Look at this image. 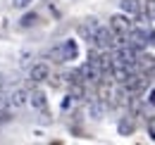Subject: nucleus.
I'll list each match as a JSON object with an SVG mask.
<instances>
[{
  "label": "nucleus",
  "instance_id": "f257e3e1",
  "mask_svg": "<svg viewBox=\"0 0 155 145\" xmlns=\"http://www.w3.org/2000/svg\"><path fill=\"white\" fill-rule=\"evenodd\" d=\"M124 40H127V45H131L134 50H143L146 45H148V34L143 31V29H129L127 34H124Z\"/></svg>",
  "mask_w": 155,
  "mask_h": 145
},
{
  "label": "nucleus",
  "instance_id": "f03ea898",
  "mask_svg": "<svg viewBox=\"0 0 155 145\" xmlns=\"http://www.w3.org/2000/svg\"><path fill=\"white\" fill-rule=\"evenodd\" d=\"M5 95H7L10 109H21L29 102V93L24 91V88H10V91H5Z\"/></svg>",
  "mask_w": 155,
  "mask_h": 145
},
{
  "label": "nucleus",
  "instance_id": "7ed1b4c3",
  "mask_svg": "<svg viewBox=\"0 0 155 145\" xmlns=\"http://www.w3.org/2000/svg\"><path fill=\"white\" fill-rule=\"evenodd\" d=\"M79 74H81L84 83H98V81H103V72L98 69L93 62H86V64L79 69Z\"/></svg>",
  "mask_w": 155,
  "mask_h": 145
},
{
  "label": "nucleus",
  "instance_id": "20e7f679",
  "mask_svg": "<svg viewBox=\"0 0 155 145\" xmlns=\"http://www.w3.org/2000/svg\"><path fill=\"white\" fill-rule=\"evenodd\" d=\"M110 29L115 34H119V36H124L131 29V21H129V17H124V14H115V17L110 19Z\"/></svg>",
  "mask_w": 155,
  "mask_h": 145
},
{
  "label": "nucleus",
  "instance_id": "39448f33",
  "mask_svg": "<svg viewBox=\"0 0 155 145\" xmlns=\"http://www.w3.org/2000/svg\"><path fill=\"white\" fill-rule=\"evenodd\" d=\"M98 26H100V24H98L96 19H86V21L79 26V34L84 36V40H88V43L93 45V36H96V29H98Z\"/></svg>",
  "mask_w": 155,
  "mask_h": 145
},
{
  "label": "nucleus",
  "instance_id": "423d86ee",
  "mask_svg": "<svg viewBox=\"0 0 155 145\" xmlns=\"http://www.w3.org/2000/svg\"><path fill=\"white\" fill-rule=\"evenodd\" d=\"M48 76H50V69H48V64H43V62H41V64H34V67L29 69V79H31L34 83L45 81Z\"/></svg>",
  "mask_w": 155,
  "mask_h": 145
},
{
  "label": "nucleus",
  "instance_id": "0eeeda50",
  "mask_svg": "<svg viewBox=\"0 0 155 145\" xmlns=\"http://www.w3.org/2000/svg\"><path fill=\"white\" fill-rule=\"evenodd\" d=\"M105 109H107V102H105L103 98H100V100H98V98H93V100L88 102V114H91L93 119H100V117L105 114Z\"/></svg>",
  "mask_w": 155,
  "mask_h": 145
},
{
  "label": "nucleus",
  "instance_id": "6e6552de",
  "mask_svg": "<svg viewBox=\"0 0 155 145\" xmlns=\"http://www.w3.org/2000/svg\"><path fill=\"white\" fill-rule=\"evenodd\" d=\"M153 67H155L153 55H136V64H134L136 72H148V69H153Z\"/></svg>",
  "mask_w": 155,
  "mask_h": 145
},
{
  "label": "nucleus",
  "instance_id": "1a4fd4ad",
  "mask_svg": "<svg viewBox=\"0 0 155 145\" xmlns=\"http://www.w3.org/2000/svg\"><path fill=\"white\" fill-rule=\"evenodd\" d=\"M62 45V57H64V62L67 60H77V55H79V45H77V40H64V43H60Z\"/></svg>",
  "mask_w": 155,
  "mask_h": 145
},
{
  "label": "nucleus",
  "instance_id": "9d476101",
  "mask_svg": "<svg viewBox=\"0 0 155 145\" xmlns=\"http://www.w3.org/2000/svg\"><path fill=\"white\" fill-rule=\"evenodd\" d=\"M119 7H122L124 14H131V17H136V14L141 12V2H138V0H122Z\"/></svg>",
  "mask_w": 155,
  "mask_h": 145
},
{
  "label": "nucleus",
  "instance_id": "9b49d317",
  "mask_svg": "<svg viewBox=\"0 0 155 145\" xmlns=\"http://www.w3.org/2000/svg\"><path fill=\"white\" fill-rule=\"evenodd\" d=\"M29 102H31V107L34 109H45V93L43 91H34V93H29Z\"/></svg>",
  "mask_w": 155,
  "mask_h": 145
},
{
  "label": "nucleus",
  "instance_id": "f8f14e48",
  "mask_svg": "<svg viewBox=\"0 0 155 145\" xmlns=\"http://www.w3.org/2000/svg\"><path fill=\"white\" fill-rule=\"evenodd\" d=\"M15 81H17V76H12V74H0V93L10 91V88L15 86Z\"/></svg>",
  "mask_w": 155,
  "mask_h": 145
},
{
  "label": "nucleus",
  "instance_id": "ddd939ff",
  "mask_svg": "<svg viewBox=\"0 0 155 145\" xmlns=\"http://www.w3.org/2000/svg\"><path fill=\"white\" fill-rule=\"evenodd\" d=\"M131 131H134V121H131L129 117H124V119L119 121V133H122V136H129Z\"/></svg>",
  "mask_w": 155,
  "mask_h": 145
},
{
  "label": "nucleus",
  "instance_id": "4468645a",
  "mask_svg": "<svg viewBox=\"0 0 155 145\" xmlns=\"http://www.w3.org/2000/svg\"><path fill=\"white\" fill-rule=\"evenodd\" d=\"M48 57H50L53 62H64V57H62V45L50 48V50H48Z\"/></svg>",
  "mask_w": 155,
  "mask_h": 145
},
{
  "label": "nucleus",
  "instance_id": "2eb2a0df",
  "mask_svg": "<svg viewBox=\"0 0 155 145\" xmlns=\"http://www.w3.org/2000/svg\"><path fill=\"white\" fill-rule=\"evenodd\" d=\"M143 12H146V19H155V0L143 2Z\"/></svg>",
  "mask_w": 155,
  "mask_h": 145
},
{
  "label": "nucleus",
  "instance_id": "dca6fc26",
  "mask_svg": "<svg viewBox=\"0 0 155 145\" xmlns=\"http://www.w3.org/2000/svg\"><path fill=\"white\" fill-rule=\"evenodd\" d=\"M10 112V102H7V95L5 93H0V117L5 119V114Z\"/></svg>",
  "mask_w": 155,
  "mask_h": 145
},
{
  "label": "nucleus",
  "instance_id": "f3484780",
  "mask_svg": "<svg viewBox=\"0 0 155 145\" xmlns=\"http://www.w3.org/2000/svg\"><path fill=\"white\" fill-rule=\"evenodd\" d=\"M34 21H36V14H26V17L21 19V26H31Z\"/></svg>",
  "mask_w": 155,
  "mask_h": 145
},
{
  "label": "nucleus",
  "instance_id": "a211bd4d",
  "mask_svg": "<svg viewBox=\"0 0 155 145\" xmlns=\"http://www.w3.org/2000/svg\"><path fill=\"white\" fill-rule=\"evenodd\" d=\"M29 2H31V0H12V5H15V7H26V5H29Z\"/></svg>",
  "mask_w": 155,
  "mask_h": 145
},
{
  "label": "nucleus",
  "instance_id": "6ab92c4d",
  "mask_svg": "<svg viewBox=\"0 0 155 145\" xmlns=\"http://www.w3.org/2000/svg\"><path fill=\"white\" fill-rule=\"evenodd\" d=\"M146 102H148L150 107H155V88H153V91H150V95L146 98Z\"/></svg>",
  "mask_w": 155,
  "mask_h": 145
},
{
  "label": "nucleus",
  "instance_id": "aec40b11",
  "mask_svg": "<svg viewBox=\"0 0 155 145\" xmlns=\"http://www.w3.org/2000/svg\"><path fill=\"white\" fill-rule=\"evenodd\" d=\"M148 43H153V45H155V31H153V34H148Z\"/></svg>",
  "mask_w": 155,
  "mask_h": 145
},
{
  "label": "nucleus",
  "instance_id": "412c9836",
  "mask_svg": "<svg viewBox=\"0 0 155 145\" xmlns=\"http://www.w3.org/2000/svg\"><path fill=\"white\" fill-rule=\"evenodd\" d=\"M0 119H2V117H0Z\"/></svg>",
  "mask_w": 155,
  "mask_h": 145
}]
</instances>
